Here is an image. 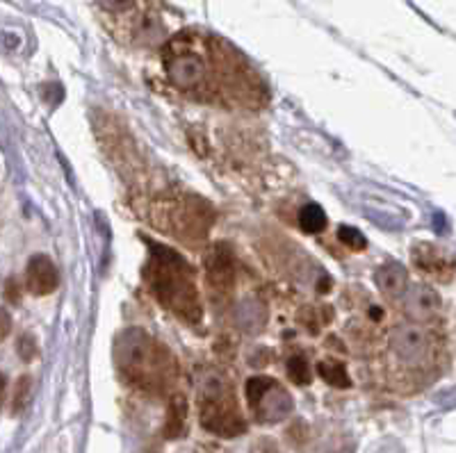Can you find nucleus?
<instances>
[{
    "label": "nucleus",
    "instance_id": "2eb2a0df",
    "mask_svg": "<svg viewBox=\"0 0 456 453\" xmlns=\"http://www.w3.org/2000/svg\"><path fill=\"white\" fill-rule=\"evenodd\" d=\"M185 412L187 406L183 401V397H174L171 399V406H169V422L165 426V435L167 438H178L185 428Z\"/></svg>",
    "mask_w": 456,
    "mask_h": 453
},
{
    "label": "nucleus",
    "instance_id": "39448f33",
    "mask_svg": "<svg viewBox=\"0 0 456 453\" xmlns=\"http://www.w3.org/2000/svg\"><path fill=\"white\" fill-rule=\"evenodd\" d=\"M388 349L395 360L406 369H427L436 360V337L422 324H397L388 335Z\"/></svg>",
    "mask_w": 456,
    "mask_h": 453
},
{
    "label": "nucleus",
    "instance_id": "20e7f679",
    "mask_svg": "<svg viewBox=\"0 0 456 453\" xmlns=\"http://www.w3.org/2000/svg\"><path fill=\"white\" fill-rule=\"evenodd\" d=\"M199 392V415L201 426L206 431L222 435V438H235L244 433V419L235 403V394L217 369H203L197 378Z\"/></svg>",
    "mask_w": 456,
    "mask_h": 453
},
{
    "label": "nucleus",
    "instance_id": "412c9836",
    "mask_svg": "<svg viewBox=\"0 0 456 453\" xmlns=\"http://www.w3.org/2000/svg\"><path fill=\"white\" fill-rule=\"evenodd\" d=\"M10 328H12L10 314H7L5 310H0V340H3V337H7V335H10Z\"/></svg>",
    "mask_w": 456,
    "mask_h": 453
},
{
    "label": "nucleus",
    "instance_id": "6ab92c4d",
    "mask_svg": "<svg viewBox=\"0 0 456 453\" xmlns=\"http://www.w3.org/2000/svg\"><path fill=\"white\" fill-rule=\"evenodd\" d=\"M28 392H30V378L23 376L21 381H19V385H16V397H14V410L16 412H19V408H23V403H26Z\"/></svg>",
    "mask_w": 456,
    "mask_h": 453
},
{
    "label": "nucleus",
    "instance_id": "7ed1b4c3",
    "mask_svg": "<svg viewBox=\"0 0 456 453\" xmlns=\"http://www.w3.org/2000/svg\"><path fill=\"white\" fill-rule=\"evenodd\" d=\"M117 362L126 376L144 390L165 387L174 374L169 351L153 342L144 330H126L121 335L117 342Z\"/></svg>",
    "mask_w": 456,
    "mask_h": 453
},
{
    "label": "nucleus",
    "instance_id": "f257e3e1",
    "mask_svg": "<svg viewBox=\"0 0 456 453\" xmlns=\"http://www.w3.org/2000/svg\"><path fill=\"white\" fill-rule=\"evenodd\" d=\"M169 83L203 103L258 108L265 89L249 62L231 44L208 32L187 30L169 39L162 51Z\"/></svg>",
    "mask_w": 456,
    "mask_h": 453
},
{
    "label": "nucleus",
    "instance_id": "4468645a",
    "mask_svg": "<svg viewBox=\"0 0 456 453\" xmlns=\"http://www.w3.org/2000/svg\"><path fill=\"white\" fill-rule=\"evenodd\" d=\"M299 226L304 232H311V235H315V232H322L324 228H327V214H324V210H322L320 206L311 203V206L301 207Z\"/></svg>",
    "mask_w": 456,
    "mask_h": 453
},
{
    "label": "nucleus",
    "instance_id": "a211bd4d",
    "mask_svg": "<svg viewBox=\"0 0 456 453\" xmlns=\"http://www.w3.org/2000/svg\"><path fill=\"white\" fill-rule=\"evenodd\" d=\"M338 239H340L345 247L354 248V251H363V248L368 247V239L363 238V232L349 226H342L340 231H338Z\"/></svg>",
    "mask_w": 456,
    "mask_h": 453
},
{
    "label": "nucleus",
    "instance_id": "9b49d317",
    "mask_svg": "<svg viewBox=\"0 0 456 453\" xmlns=\"http://www.w3.org/2000/svg\"><path fill=\"white\" fill-rule=\"evenodd\" d=\"M26 285L35 296H46L55 292L57 287V271L55 264L46 255H35L30 258L26 269Z\"/></svg>",
    "mask_w": 456,
    "mask_h": 453
},
{
    "label": "nucleus",
    "instance_id": "4be33fe9",
    "mask_svg": "<svg viewBox=\"0 0 456 453\" xmlns=\"http://www.w3.org/2000/svg\"><path fill=\"white\" fill-rule=\"evenodd\" d=\"M5 376L0 374V406H3V394H5Z\"/></svg>",
    "mask_w": 456,
    "mask_h": 453
},
{
    "label": "nucleus",
    "instance_id": "0eeeda50",
    "mask_svg": "<svg viewBox=\"0 0 456 453\" xmlns=\"http://www.w3.org/2000/svg\"><path fill=\"white\" fill-rule=\"evenodd\" d=\"M244 394H247V401H249L251 410L256 412L260 422H281L292 412L290 394L274 378H249L247 387H244Z\"/></svg>",
    "mask_w": 456,
    "mask_h": 453
},
{
    "label": "nucleus",
    "instance_id": "9d476101",
    "mask_svg": "<svg viewBox=\"0 0 456 453\" xmlns=\"http://www.w3.org/2000/svg\"><path fill=\"white\" fill-rule=\"evenodd\" d=\"M206 276L210 287L217 292H231L235 283V260L226 247H215L206 255Z\"/></svg>",
    "mask_w": 456,
    "mask_h": 453
},
{
    "label": "nucleus",
    "instance_id": "f3484780",
    "mask_svg": "<svg viewBox=\"0 0 456 453\" xmlns=\"http://www.w3.org/2000/svg\"><path fill=\"white\" fill-rule=\"evenodd\" d=\"M288 376H290V381L297 383V385H308L313 378V371L306 358L292 356L290 362H288Z\"/></svg>",
    "mask_w": 456,
    "mask_h": 453
},
{
    "label": "nucleus",
    "instance_id": "f03ea898",
    "mask_svg": "<svg viewBox=\"0 0 456 453\" xmlns=\"http://www.w3.org/2000/svg\"><path fill=\"white\" fill-rule=\"evenodd\" d=\"M146 276H149L151 292L156 294V299L165 308L190 324H197L201 320L197 279H194L192 267L176 251L153 244Z\"/></svg>",
    "mask_w": 456,
    "mask_h": 453
},
{
    "label": "nucleus",
    "instance_id": "f8f14e48",
    "mask_svg": "<svg viewBox=\"0 0 456 453\" xmlns=\"http://www.w3.org/2000/svg\"><path fill=\"white\" fill-rule=\"evenodd\" d=\"M413 264L420 271L434 273V276H441L443 271H447L452 276V260L447 258L441 248L431 247V244H420V247L413 248Z\"/></svg>",
    "mask_w": 456,
    "mask_h": 453
},
{
    "label": "nucleus",
    "instance_id": "1a4fd4ad",
    "mask_svg": "<svg viewBox=\"0 0 456 453\" xmlns=\"http://www.w3.org/2000/svg\"><path fill=\"white\" fill-rule=\"evenodd\" d=\"M402 310L415 324H427L434 321L441 314V296L429 285H411L402 292Z\"/></svg>",
    "mask_w": 456,
    "mask_h": 453
},
{
    "label": "nucleus",
    "instance_id": "423d86ee",
    "mask_svg": "<svg viewBox=\"0 0 456 453\" xmlns=\"http://www.w3.org/2000/svg\"><path fill=\"white\" fill-rule=\"evenodd\" d=\"M96 7L114 35L133 39L153 26V12L146 0H96Z\"/></svg>",
    "mask_w": 456,
    "mask_h": 453
},
{
    "label": "nucleus",
    "instance_id": "ddd939ff",
    "mask_svg": "<svg viewBox=\"0 0 456 453\" xmlns=\"http://www.w3.org/2000/svg\"><path fill=\"white\" fill-rule=\"evenodd\" d=\"M374 283L386 296L390 299H399L402 292L406 289V269L402 264H384V267H379L377 273H374Z\"/></svg>",
    "mask_w": 456,
    "mask_h": 453
},
{
    "label": "nucleus",
    "instance_id": "6e6552de",
    "mask_svg": "<svg viewBox=\"0 0 456 453\" xmlns=\"http://www.w3.org/2000/svg\"><path fill=\"white\" fill-rule=\"evenodd\" d=\"M169 228L183 239L206 238L208 226L213 223V212L208 210L206 203L199 198H187V201L174 203L169 207Z\"/></svg>",
    "mask_w": 456,
    "mask_h": 453
},
{
    "label": "nucleus",
    "instance_id": "aec40b11",
    "mask_svg": "<svg viewBox=\"0 0 456 453\" xmlns=\"http://www.w3.org/2000/svg\"><path fill=\"white\" fill-rule=\"evenodd\" d=\"M19 353L23 356V360H32V358H35V340H32V337H23V340L19 342Z\"/></svg>",
    "mask_w": 456,
    "mask_h": 453
},
{
    "label": "nucleus",
    "instance_id": "dca6fc26",
    "mask_svg": "<svg viewBox=\"0 0 456 453\" xmlns=\"http://www.w3.org/2000/svg\"><path fill=\"white\" fill-rule=\"evenodd\" d=\"M317 374H320L329 385L333 387H349L347 369L340 362H317Z\"/></svg>",
    "mask_w": 456,
    "mask_h": 453
}]
</instances>
